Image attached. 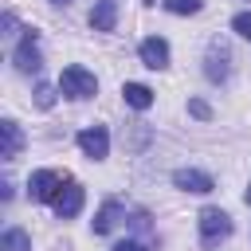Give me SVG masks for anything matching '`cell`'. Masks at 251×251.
Masks as SVG:
<instances>
[{"label": "cell", "mask_w": 251, "mask_h": 251, "mask_svg": "<svg viewBox=\"0 0 251 251\" xmlns=\"http://www.w3.org/2000/svg\"><path fill=\"white\" fill-rule=\"evenodd\" d=\"M137 55H141V63H145L149 71H165V67H169V39H161V35H145L141 47H137Z\"/></svg>", "instance_id": "7"}, {"label": "cell", "mask_w": 251, "mask_h": 251, "mask_svg": "<svg viewBox=\"0 0 251 251\" xmlns=\"http://www.w3.org/2000/svg\"><path fill=\"white\" fill-rule=\"evenodd\" d=\"M227 235H231V216H227L224 208H204V212H200V243L212 251V247H220Z\"/></svg>", "instance_id": "2"}, {"label": "cell", "mask_w": 251, "mask_h": 251, "mask_svg": "<svg viewBox=\"0 0 251 251\" xmlns=\"http://www.w3.org/2000/svg\"><path fill=\"white\" fill-rule=\"evenodd\" d=\"M114 24H118V0H94L90 27L94 31H114Z\"/></svg>", "instance_id": "11"}, {"label": "cell", "mask_w": 251, "mask_h": 251, "mask_svg": "<svg viewBox=\"0 0 251 251\" xmlns=\"http://www.w3.org/2000/svg\"><path fill=\"white\" fill-rule=\"evenodd\" d=\"M51 4H71V0H51Z\"/></svg>", "instance_id": "21"}, {"label": "cell", "mask_w": 251, "mask_h": 251, "mask_svg": "<svg viewBox=\"0 0 251 251\" xmlns=\"http://www.w3.org/2000/svg\"><path fill=\"white\" fill-rule=\"evenodd\" d=\"M78 149H82L90 161H102V157L110 153V133H106V126H86V129L78 133Z\"/></svg>", "instance_id": "8"}, {"label": "cell", "mask_w": 251, "mask_h": 251, "mask_svg": "<svg viewBox=\"0 0 251 251\" xmlns=\"http://www.w3.org/2000/svg\"><path fill=\"white\" fill-rule=\"evenodd\" d=\"M114 251H149V247L137 243V239H122V243H114Z\"/></svg>", "instance_id": "19"}, {"label": "cell", "mask_w": 251, "mask_h": 251, "mask_svg": "<svg viewBox=\"0 0 251 251\" xmlns=\"http://www.w3.org/2000/svg\"><path fill=\"white\" fill-rule=\"evenodd\" d=\"M71 176H63V173H55V169H35L31 176H27V196L31 200H39V204H55V196L63 192V184H67Z\"/></svg>", "instance_id": "1"}, {"label": "cell", "mask_w": 251, "mask_h": 251, "mask_svg": "<svg viewBox=\"0 0 251 251\" xmlns=\"http://www.w3.org/2000/svg\"><path fill=\"white\" fill-rule=\"evenodd\" d=\"M243 200H247V204H251V184H247V192H243Z\"/></svg>", "instance_id": "20"}, {"label": "cell", "mask_w": 251, "mask_h": 251, "mask_svg": "<svg viewBox=\"0 0 251 251\" xmlns=\"http://www.w3.org/2000/svg\"><path fill=\"white\" fill-rule=\"evenodd\" d=\"M82 200H86L82 184H78V180H67L63 192L55 196V216H59V220H75V216L82 212Z\"/></svg>", "instance_id": "6"}, {"label": "cell", "mask_w": 251, "mask_h": 251, "mask_svg": "<svg viewBox=\"0 0 251 251\" xmlns=\"http://www.w3.org/2000/svg\"><path fill=\"white\" fill-rule=\"evenodd\" d=\"M35 39H39V31H35V27H27V31L20 35V43H16L12 63H16V71H20V75H35V71L43 67V55H39Z\"/></svg>", "instance_id": "4"}, {"label": "cell", "mask_w": 251, "mask_h": 251, "mask_svg": "<svg viewBox=\"0 0 251 251\" xmlns=\"http://www.w3.org/2000/svg\"><path fill=\"white\" fill-rule=\"evenodd\" d=\"M0 137H4L0 157H4V161H16V157H20V149H24V129H20V122L4 118V122H0Z\"/></svg>", "instance_id": "10"}, {"label": "cell", "mask_w": 251, "mask_h": 251, "mask_svg": "<svg viewBox=\"0 0 251 251\" xmlns=\"http://www.w3.org/2000/svg\"><path fill=\"white\" fill-rule=\"evenodd\" d=\"M173 184H176L180 192H200V196L216 188V180H212L204 169H176V173H173Z\"/></svg>", "instance_id": "9"}, {"label": "cell", "mask_w": 251, "mask_h": 251, "mask_svg": "<svg viewBox=\"0 0 251 251\" xmlns=\"http://www.w3.org/2000/svg\"><path fill=\"white\" fill-rule=\"evenodd\" d=\"M35 106H39V110H51V106H55V86L39 82V86H35Z\"/></svg>", "instance_id": "16"}, {"label": "cell", "mask_w": 251, "mask_h": 251, "mask_svg": "<svg viewBox=\"0 0 251 251\" xmlns=\"http://www.w3.org/2000/svg\"><path fill=\"white\" fill-rule=\"evenodd\" d=\"M59 90H63V98H94L98 94V78L86 67H63Z\"/></svg>", "instance_id": "3"}, {"label": "cell", "mask_w": 251, "mask_h": 251, "mask_svg": "<svg viewBox=\"0 0 251 251\" xmlns=\"http://www.w3.org/2000/svg\"><path fill=\"white\" fill-rule=\"evenodd\" d=\"M122 98H126V106H133V110H149V106H153V90H149L145 82H126V86H122Z\"/></svg>", "instance_id": "12"}, {"label": "cell", "mask_w": 251, "mask_h": 251, "mask_svg": "<svg viewBox=\"0 0 251 251\" xmlns=\"http://www.w3.org/2000/svg\"><path fill=\"white\" fill-rule=\"evenodd\" d=\"M188 114L200 118V122H208V118H212V106H208L204 98H188Z\"/></svg>", "instance_id": "17"}, {"label": "cell", "mask_w": 251, "mask_h": 251, "mask_svg": "<svg viewBox=\"0 0 251 251\" xmlns=\"http://www.w3.org/2000/svg\"><path fill=\"white\" fill-rule=\"evenodd\" d=\"M118 216H122V204H118V200H106V204L98 208L94 224H90V227H94V235H106V231H110V227L118 224Z\"/></svg>", "instance_id": "13"}, {"label": "cell", "mask_w": 251, "mask_h": 251, "mask_svg": "<svg viewBox=\"0 0 251 251\" xmlns=\"http://www.w3.org/2000/svg\"><path fill=\"white\" fill-rule=\"evenodd\" d=\"M165 4V12H173V16H196L200 8H204V0H161Z\"/></svg>", "instance_id": "15"}, {"label": "cell", "mask_w": 251, "mask_h": 251, "mask_svg": "<svg viewBox=\"0 0 251 251\" xmlns=\"http://www.w3.org/2000/svg\"><path fill=\"white\" fill-rule=\"evenodd\" d=\"M204 75H208V82H227V75H231V51H227V43H220V39L208 43Z\"/></svg>", "instance_id": "5"}, {"label": "cell", "mask_w": 251, "mask_h": 251, "mask_svg": "<svg viewBox=\"0 0 251 251\" xmlns=\"http://www.w3.org/2000/svg\"><path fill=\"white\" fill-rule=\"evenodd\" d=\"M0 251H31V235L24 227H8L0 235Z\"/></svg>", "instance_id": "14"}, {"label": "cell", "mask_w": 251, "mask_h": 251, "mask_svg": "<svg viewBox=\"0 0 251 251\" xmlns=\"http://www.w3.org/2000/svg\"><path fill=\"white\" fill-rule=\"evenodd\" d=\"M231 31L243 35V39H251V12H239V16L231 20Z\"/></svg>", "instance_id": "18"}]
</instances>
